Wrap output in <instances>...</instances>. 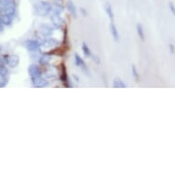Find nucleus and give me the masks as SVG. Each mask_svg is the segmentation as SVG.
Segmentation results:
<instances>
[{"mask_svg": "<svg viewBox=\"0 0 175 175\" xmlns=\"http://www.w3.org/2000/svg\"><path fill=\"white\" fill-rule=\"evenodd\" d=\"M53 4L50 1H39L34 5L35 13L40 17H46L52 12Z\"/></svg>", "mask_w": 175, "mask_h": 175, "instance_id": "f257e3e1", "label": "nucleus"}, {"mask_svg": "<svg viewBox=\"0 0 175 175\" xmlns=\"http://www.w3.org/2000/svg\"><path fill=\"white\" fill-rule=\"evenodd\" d=\"M59 42L56 39L54 38H48L44 40L41 43H40V50H43L44 53H47L49 51H51V50H53L54 48H56L58 46Z\"/></svg>", "mask_w": 175, "mask_h": 175, "instance_id": "f03ea898", "label": "nucleus"}, {"mask_svg": "<svg viewBox=\"0 0 175 175\" xmlns=\"http://www.w3.org/2000/svg\"><path fill=\"white\" fill-rule=\"evenodd\" d=\"M59 77L61 82L63 84V85L65 87H71L70 82H69V78L67 75V70H66V66L63 62H61L59 65Z\"/></svg>", "mask_w": 175, "mask_h": 175, "instance_id": "7ed1b4c3", "label": "nucleus"}, {"mask_svg": "<svg viewBox=\"0 0 175 175\" xmlns=\"http://www.w3.org/2000/svg\"><path fill=\"white\" fill-rule=\"evenodd\" d=\"M51 20L53 24V26L56 27V29H63L64 27H65V20H64V18L61 16V15H58V14H54V13H51Z\"/></svg>", "mask_w": 175, "mask_h": 175, "instance_id": "20e7f679", "label": "nucleus"}, {"mask_svg": "<svg viewBox=\"0 0 175 175\" xmlns=\"http://www.w3.org/2000/svg\"><path fill=\"white\" fill-rule=\"evenodd\" d=\"M31 82L34 87H38V88H43L48 86L50 82L48 79H46L45 77L41 76H38V77H33L31 78Z\"/></svg>", "mask_w": 175, "mask_h": 175, "instance_id": "39448f33", "label": "nucleus"}, {"mask_svg": "<svg viewBox=\"0 0 175 175\" xmlns=\"http://www.w3.org/2000/svg\"><path fill=\"white\" fill-rule=\"evenodd\" d=\"M45 71V78L48 79V80H53L58 76V73H59V69L57 70L56 68H54L53 66H47V67H44Z\"/></svg>", "mask_w": 175, "mask_h": 175, "instance_id": "423d86ee", "label": "nucleus"}, {"mask_svg": "<svg viewBox=\"0 0 175 175\" xmlns=\"http://www.w3.org/2000/svg\"><path fill=\"white\" fill-rule=\"evenodd\" d=\"M27 72H29L30 78L41 76L43 74V69L39 65H37V64H31L29 69H27Z\"/></svg>", "mask_w": 175, "mask_h": 175, "instance_id": "0eeeda50", "label": "nucleus"}, {"mask_svg": "<svg viewBox=\"0 0 175 175\" xmlns=\"http://www.w3.org/2000/svg\"><path fill=\"white\" fill-rule=\"evenodd\" d=\"M74 61H75V64H76V65H77L78 67H80L81 70L85 73V75H88V76L90 75V72H89V69H88V67H87V65H86L85 61L84 60H82L77 53L74 55Z\"/></svg>", "mask_w": 175, "mask_h": 175, "instance_id": "6e6552de", "label": "nucleus"}, {"mask_svg": "<svg viewBox=\"0 0 175 175\" xmlns=\"http://www.w3.org/2000/svg\"><path fill=\"white\" fill-rule=\"evenodd\" d=\"M25 47L27 48V51H30L31 52H35L40 50V43L36 40H29L25 42Z\"/></svg>", "mask_w": 175, "mask_h": 175, "instance_id": "1a4fd4ad", "label": "nucleus"}, {"mask_svg": "<svg viewBox=\"0 0 175 175\" xmlns=\"http://www.w3.org/2000/svg\"><path fill=\"white\" fill-rule=\"evenodd\" d=\"M66 8L68 9V11L70 13V15L72 17L76 18L77 16H78V13H77V8L74 5V3L72 2V0H67L66 1Z\"/></svg>", "mask_w": 175, "mask_h": 175, "instance_id": "9d476101", "label": "nucleus"}, {"mask_svg": "<svg viewBox=\"0 0 175 175\" xmlns=\"http://www.w3.org/2000/svg\"><path fill=\"white\" fill-rule=\"evenodd\" d=\"M0 12H1V14H6V15L14 17L16 13V5L0 7Z\"/></svg>", "mask_w": 175, "mask_h": 175, "instance_id": "9b49d317", "label": "nucleus"}, {"mask_svg": "<svg viewBox=\"0 0 175 175\" xmlns=\"http://www.w3.org/2000/svg\"><path fill=\"white\" fill-rule=\"evenodd\" d=\"M20 63V57L17 55H8L7 56V65L11 68H15Z\"/></svg>", "mask_w": 175, "mask_h": 175, "instance_id": "f8f14e48", "label": "nucleus"}, {"mask_svg": "<svg viewBox=\"0 0 175 175\" xmlns=\"http://www.w3.org/2000/svg\"><path fill=\"white\" fill-rule=\"evenodd\" d=\"M40 31L44 37H50L53 33V29L47 24H41L40 26Z\"/></svg>", "mask_w": 175, "mask_h": 175, "instance_id": "ddd939ff", "label": "nucleus"}, {"mask_svg": "<svg viewBox=\"0 0 175 175\" xmlns=\"http://www.w3.org/2000/svg\"><path fill=\"white\" fill-rule=\"evenodd\" d=\"M51 55L49 53H43V55H41L39 61L40 63V65L43 67H47L49 65H51Z\"/></svg>", "mask_w": 175, "mask_h": 175, "instance_id": "4468645a", "label": "nucleus"}, {"mask_svg": "<svg viewBox=\"0 0 175 175\" xmlns=\"http://www.w3.org/2000/svg\"><path fill=\"white\" fill-rule=\"evenodd\" d=\"M104 8H105V11H106L107 17H109V20L111 21H114L115 20V14H114L111 4H110L109 2H106L104 5Z\"/></svg>", "mask_w": 175, "mask_h": 175, "instance_id": "2eb2a0df", "label": "nucleus"}, {"mask_svg": "<svg viewBox=\"0 0 175 175\" xmlns=\"http://www.w3.org/2000/svg\"><path fill=\"white\" fill-rule=\"evenodd\" d=\"M64 8H65V7H64V5H63L62 2H59V1L54 2L53 3V8H52V12L51 13L61 15V13L64 11Z\"/></svg>", "mask_w": 175, "mask_h": 175, "instance_id": "dca6fc26", "label": "nucleus"}, {"mask_svg": "<svg viewBox=\"0 0 175 175\" xmlns=\"http://www.w3.org/2000/svg\"><path fill=\"white\" fill-rule=\"evenodd\" d=\"M109 30H110V32H111V35L113 37L114 40L115 41H118L119 40V33L117 31L116 26L115 25L114 21H111V23H110V25H109Z\"/></svg>", "mask_w": 175, "mask_h": 175, "instance_id": "f3484780", "label": "nucleus"}, {"mask_svg": "<svg viewBox=\"0 0 175 175\" xmlns=\"http://www.w3.org/2000/svg\"><path fill=\"white\" fill-rule=\"evenodd\" d=\"M13 18H14V17H12V16L6 15V14H1V15H0V22H1L3 25L9 26L12 23Z\"/></svg>", "mask_w": 175, "mask_h": 175, "instance_id": "a211bd4d", "label": "nucleus"}, {"mask_svg": "<svg viewBox=\"0 0 175 175\" xmlns=\"http://www.w3.org/2000/svg\"><path fill=\"white\" fill-rule=\"evenodd\" d=\"M113 87L114 88H126L127 85L124 81L120 78H115L113 81Z\"/></svg>", "mask_w": 175, "mask_h": 175, "instance_id": "6ab92c4d", "label": "nucleus"}, {"mask_svg": "<svg viewBox=\"0 0 175 175\" xmlns=\"http://www.w3.org/2000/svg\"><path fill=\"white\" fill-rule=\"evenodd\" d=\"M137 35H139V38L144 41L145 40V32H144V27L142 26V24L139 23L137 25Z\"/></svg>", "mask_w": 175, "mask_h": 175, "instance_id": "aec40b11", "label": "nucleus"}, {"mask_svg": "<svg viewBox=\"0 0 175 175\" xmlns=\"http://www.w3.org/2000/svg\"><path fill=\"white\" fill-rule=\"evenodd\" d=\"M82 52H84L85 57H87V58L91 57V55H92L91 50H90V48L88 47V45L85 42H82Z\"/></svg>", "mask_w": 175, "mask_h": 175, "instance_id": "412c9836", "label": "nucleus"}, {"mask_svg": "<svg viewBox=\"0 0 175 175\" xmlns=\"http://www.w3.org/2000/svg\"><path fill=\"white\" fill-rule=\"evenodd\" d=\"M132 75H133V77H134V79H135V81L137 82H139L140 81V74H139V72H137V67L134 65V64L132 65Z\"/></svg>", "mask_w": 175, "mask_h": 175, "instance_id": "4be33fe9", "label": "nucleus"}, {"mask_svg": "<svg viewBox=\"0 0 175 175\" xmlns=\"http://www.w3.org/2000/svg\"><path fill=\"white\" fill-rule=\"evenodd\" d=\"M7 84V78L6 75H3L0 73V87H4Z\"/></svg>", "mask_w": 175, "mask_h": 175, "instance_id": "5701e85b", "label": "nucleus"}, {"mask_svg": "<svg viewBox=\"0 0 175 175\" xmlns=\"http://www.w3.org/2000/svg\"><path fill=\"white\" fill-rule=\"evenodd\" d=\"M0 73L3 75H6V76H7V74H8V71H7L6 65H4V64H0Z\"/></svg>", "mask_w": 175, "mask_h": 175, "instance_id": "b1692460", "label": "nucleus"}, {"mask_svg": "<svg viewBox=\"0 0 175 175\" xmlns=\"http://www.w3.org/2000/svg\"><path fill=\"white\" fill-rule=\"evenodd\" d=\"M91 58H92V61H93L94 62H95L97 64H100L101 63V60H100V58L97 56L96 54H92L91 55Z\"/></svg>", "mask_w": 175, "mask_h": 175, "instance_id": "393cba45", "label": "nucleus"}, {"mask_svg": "<svg viewBox=\"0 0 175 175\" xmlns=\"http://www.w3.org/2000/svg\"><path fill=\"white\" fill-rule=\"evenodd\" d=\"M79 11H80V14H81L82 17H88V15H89L86 9H85V7H81L79 8Z\"/></svg>", "mask_w": 175, "mask_h": 175, "instance_id": "a878e982", "label": "nucleus"}, {"mask_svg": "<svg viewBox=\"0 0 175 175\" xmlns=\"http://www.w3.org/2000/svg\"><path fill=\"white\" fill-rule=\"evenodd\" d=\"M169 8L173 16H175V5L172 2H169Z\"/></svg>", "mask_w": 175, "mask_h": 175, "instance_id": "bb28decb", "label": "nucleus"}, {"mask_svg": "<svg viewBox=\"0 0 175 175\" xmlns=\"http://www.w3.org/2000/svg\"><path fill=\"white\" fill-rule=\"evenodd\" d=\"M169 49H170V51H171V54H174V53H175V48H174V46H173L171 43L169 45Z\"/></svg>", "mask_w": 175, "mask_h": 175, "instance_id": "cd10ccee", "label": "nucleus"}, {"mask_svg": "<svg viewBox=\"0 0 175 175\" xmlns=\"http://www.w3.org/2000/svg\"><path fill=\"white\" fill-rule=\"evenodd\" d=\"M3 26H4V25H3L1 22H0V32H1V31L3 30Z\"/></svg>", "mask_w": 175, "mask_h": 175, "instance_id": "c85d7f7f", "label": "nucleus"}, {"mask_svg": "<svg viewBox=\"0 0 175 175\" xmlns=\"http://www.w3.org/2000/svg\"><path fill=\"white\" fill-rule=\"evenodd\" d=\"M72 76H73V78H74V79L76 80V82H79V78H78V77H77V76L75 75V74H73Z\"/></svg>", "mask_w": 175, "mask_h": 175, "instance_id": "c756f323", "label": "nucleus"}, {"mask_svg": "<svg viewBox=\"0 0 175 175\" xmlns=\"http://www.w3.org/2000/svg\"><path fill=\"white\" fill-rule=\"evenodd\" d=\"M54 2H57V1H59V2H63V0H53Z\"/></svg>", "mask_w": 175, "mask_h": 175, "instance_id": "7c9ffc66", "label": "nucleus"}, {"mask_svg": "<svg viewBox=\"0 0 175 175\" xmlns=\"http://www.w3.org/2000/svg\"><path fill=\"white\" fill-rule=\"evenodd\" d=\"M1 51H2V47L0 46V52H1Z\"/></svg>", "mask_w": 175, "mask_h": 175, "instance_id": "2f4dec72", "label": "nucleus"}]
</instances>
